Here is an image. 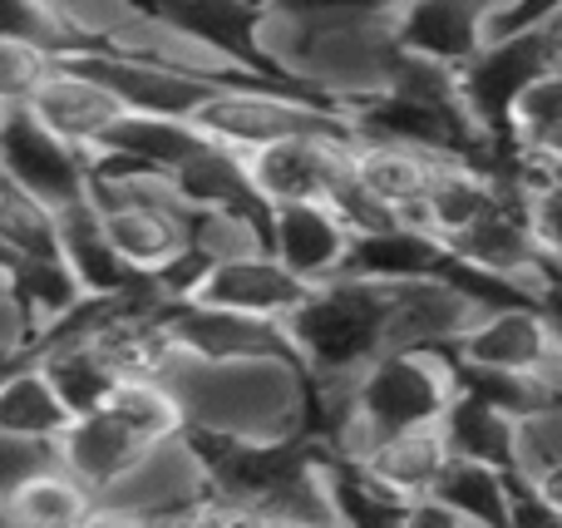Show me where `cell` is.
Returning a JSON list of instances; mask_svg holds the SVG:
<instances>
[{
  "mask_svg": "<svg viewBox=\"0 0 562 528\" xmlns=\"http://www.w3.org/2000/svg\"><path fill=\"white\" fill-rule=\"evenodd\" d=\"M449 247L439 243L429 227L419 223H390L375 227V233L350 237V262L346 272L370 277V282H409V277H435L445 272Z\"/></svg>",
  "mask_w": 562,
  "mask_h": 528,
  "instance_id": "cell-25",
  "label": "cell"
},
{
  "mask_svg": "<svg viewBox=\"0 0 562 528\" xmlns=\"http://www.w3.org/2000/svg\"><path fill=\"white\" fill-rule=\"evenodd\" d=\"M75 420V411L65 405V395L55 391V381L45 375V366L35 361V346L20 351L15 361L0 371V435L25 445H55L65 435V425Z\"/></svg>",
  "mask_w": 562,
  "mask_h": 528,
  "instance_id": "cell-23",
  "label": "cell"
},
{
  "mask_svg": "<svg viewBox=\"0 0 562 528\" xmlns=\"http://www.w3.org/2000/svg\"><path fill=\"white\" fill-rule=\"evenodd\" d=\"M10 361H15V356H0V371H5V366H10Z\"/></svg>",
  "mask_w": 562,
  "mask_h": 528,
  "instance_id": "cell-45",
  "label": "cell"
},
{
  "mask_svg": "<svg viewBox=\"0 0 562 528\" xmlns=\"http://www.w3.org/2000/svg\"><path fill=\"white\" fill-rule=\"evenodd\" d=\"M164 381L173 385L193 430L233 440H286L306 435V371L291 356H247V361H198L173 351Z\"/></svg>",
  "mask_w": 562,
  "mask_h": 528,
  "instance_id": "cell-2",
  "label": "cell"
},
{
  "mask_svg": "<svg viewBox=\"0 0 562 528\" xmlns=\"http://www.w3.org/2000/svg\"><path fill=\"white\" fill-rule=\"evenodd\" d=\"M548 59H558V55L548 45L543 25H538V30H518V35H488L484 49H474L459 65V104H464L469 124L479 128L494 164H508L514 104Z\"/></svg>",
  "mask_w": 562,
  "mask_h": 528,
  "instance_id": "cell-6",
  "label": "cell"
},
{
  "mask_svg": "<svg viewBox=\"0 0 562 528\" xmlns=\"http://www.w3.org/2000/svg\"><path fill=\"white\" fill-rule=\"evenodd\" d=\"M439 158L445 154H435V148L405 144V138H380V134H356V148H350L356 178L385 207H395L405 223H419V203L429 193V178H435Z\"/></svg>",
  "mask_w": 562,
  "mask_h": 528,
  "instance_id": "cell-21",
  "label": "cell"
},
{
  "mask_svg": "<svg viewBox=\"0 0 562 528\" xmlns=\"http://www.w3.org/2000/svg\"><path fill=\"white\" fill-rule=\"evenodd\" d=\"M168 332H173L178 351L198 356V361H247V356H291L296 361L281 322L243 316L227 306L168 302Z\"/></svg>",
  "mask_w": 562,
  "mask_h": 528,
  "instance_id": "cell-12",
  "label": "cell"
},
{
  "mask_svg": "<svg viewBox=\"0 0 562 528\" xmlns=\"http://www.w3.org/2000/svg\"><path fill=\"white\" fill-rule=\"evenodd\" d=\"M543 35H548V45H553V55L562 59V10H558V15L543 25Z\"/></svg>",
  "mask_w": 562,
  "mask_h": 528,
  "instance_id": "cell-43",
  "label": "cell"
},
{
  "mask_svg": "<svg viewBox=\"0 0 562 528\" xmlns=\"http://www.w3.org/2000/svg\"><path fill=\"white\" fill-rule=\"evenodd\" d=\"M286 15H321V10H390L395 0H272Z\"/></svg>",
  "mask_w": 562,
  "mask_h": 528,
  "instance_id": "cell-40",
  "label": "cell"
},
{
  "mask_svg": "<svg viewBox=\"0 0 562 528\" xmlns=\"http://www.w3.org/2000/svg\"><path fill=\"white\" fill-rule=\"evenodd\" d=\"M94 514H99V494L69 464H59L55 454L20 470L0 494V524L75 528V524H94Z\"/></svg>",
  "mask_w": 562,
  "mask_h": 528,
  "instance_id": "cell-17",
  "label": "cell"
},
{
  "mask_svg": "<svg viewBox=\"0 0 562 528\" xmlns=\"http://www.w3.org/2000/svg\"><path fill=\"white\" fill-rule=\"evenodd\" d=\"M488 5H494V15H498V10H504V5H508V0H488Z\"/></svg>",
  "mask_w": 562,
  "mask_h": 528,
  "instance_id": "cell-44",
  "label": "cell"
},
{
  "mask_svg": "<svg viewBox=\"0 0 562 528\" xmlns=\"http://www.w3.org/2000/svg\"><path fill=\"white\" fill-rule=\"evenodd\" d=\"M518 173H524V168H518ZM528 207H533L538 247H543L548 262L562 272V178H528Z\"/></svg>",
  "mask_w": 562,
  "mask_h": 528,
  "instance_id": "cell-35",
  "label": "cell"
},
{
  "mask_svg": "<svg viewBox=\"0 0 562 528\" xmlns=\"http://www.w3.org/2000/svg\"><path fill=\"white\" fill-rule=\"evenodd\" d=\"M89 65L109 89L119 94V104L134 109V114H168V119H193L198 104L207 94H217L223 85L213 79L183 75V69L154 65V59H134V55H114V49H79V55H65Z\"/></svg>",
  "mask_w": 562,
  "mask_h": 528,
  "instance_id": "cell-14",
  "label": "cell"
},
{
  "mask_svg": "<svg viewBox=\"0 0 562 528\" xmlns=\"http://www.w3.org/2000/svg\"><path fill=\"white\" fill-rule=\"evenodd\" d=\"M0 173L15 178L49 207H65L89 198V154L65 138H55L30 109L0 114Z\"/></svg>",
  "mask_w": 562,
  "mask_h": 528,
  "instance_id": "cell-8",
  "label": "cell"
},
{
  "mask_svg": "<svg viewBox=\"0 0 562 528\" xmlns=\"http://www.w3.org/2000/svg\"><path fill=\"white\" fill-rule=\"evenodd\" d=\"M562 464V395L518 415V474H548Z\"/></svg>",
  "mask_w": 562,
  "mask_h": 528,
  "instance_id": "cell-34",
  "label": "cell"
},
{
  "mask_svg": "<svg viewBox=\"0 0 562 528\" xmlns=\"http://www.w3.org/2000/svg\"><path fill=\"white\" fill-rule=\"evenodd\" d=\"M474 316V302L445 272L390 282V346H454Z\"/></svg>",
  "mask_w": 562,
  "mask_h": 528,
  "instance_id": "cell-19",
  "label": "cell"
},
{
  "mask_svg": "<svg viewBox=\"0 0 562 528\" xmlns=\"http://www.w3.org/2000/svg\"><path fill=\"white\" fill-rule=\"evenodd\" d=\"M395 35L415 55L459 69L494 35V5L488 0H405L395 5Z\"/></svg>",
  "mask_w": 562,
  "mask_h": 528,
  "instance_id": "cell-18",
  "label": "cell"
},
{
  "mask_svg": "<svg viewBox=\"0 0 562 528\" xmlns=\"http://www.w3.org/2000/svg\"><path fill=\"white\" fill-rule=\"evenodd\" d=\"M508 164L524 168L528 178H562V124L543 128V134L528 138V144H518L514 154H508Z\"/></svg>",
  "mask_w": 562,
  "mask_h": 528,
  "instance_id": "cell-37",
  "label": "cell"
},
{
  "mask_svg": "<svg viewBox=\"0 0 562 528\" xmlns=\"http://www.w3.org/2000/svg\"><path fill=\"white\" fill-rule=\"evenodd\" d=\"M528 480H533L538 490L548 494V504L562 514V464H558V470H548V474H528Z\"/></svg>",
  "mask_w": 562,
  "mask_h": 528,
  "instance_id": "cell-41",
  "label": "cell"
},
{
  "mask_svg": "<svg viewBox=\"0 0 562 528\" xmlns=\"http://www.w3.org/2000/svg\"><path fill=\"white\" fill-rule=\"evenodd\" d=\"M262 55L286 85L340 104L350 114L380 94L400 59L395 5L390 10H321V15H286L272 10L262 30Z\"/></svg>",
  "mask_w": 562,
  "mask_h": 528,
  "instance_id": "cell-1",
  "label": "cell"
},
{
  "mask_svg": "<svg viewBox=\"0 0 562 528\" xmlns=\"http://www.w3.org/2000/svg\"><path fill=\"white\" fill-rule=\"evenodd\" d=\"M395 5H405V0H395Z\"/></svg>",
  "mask_w": 562,
  "mask_h": 528,
  "instance_id": "cell-46",
  "label": "cell"
},
{
  "mask_svg": "<svg viewBox=\"0 0 562 528\" xmlns=\"http://www.w3.org/2000/svg\"><path fill=\"white\" fill-rule=\"evenodd\" d=\"M350 148L356 138H330V134H301L267 144L247 154V173H252L257 193L272 203H301V198H321L326 203L336 183L350 173Z\"/></svg>",
  "mask_w": 562,
  "mask_h": 528,
  "instance_id": "cell-9",
  "label": "cell"
},
{
  "mask_svg": "<svg viewBox=\"0 0 562 528\" xmlns=\"http://www.w3.org/2000/svg\"><path fill=\"white\" fill-rule=\"evenodd\" d=\"M45 445H25V440H10V435H0V494H5V484L15 480L20 470H30L35 460H45Z\"/></svg>",
  "mask_w": 562,
  "mask_h": 528,
  "instance_id": "cell-39",
  "label": "cell"
},
{
  "mask_svg": "<svg viewBox=\"0 0 562 528\" xmlns=\"http://www.w3.org/2000/svg\"><path fill=\"white\" fill-rule=\"evenodd\" d=\"M203 138L207 134L193 124V119L134 114V109H124V114H119L114 124L104 128L99 148H109V154H124V158H138V164H148V168H164V173H173V168L183 164V158L193 154Z\"/></svg>",
  "mask_w": 562,
  "mask_h": 528,
  "instance_id": "cell-28",
  "label": "cell"
},
{
  "mask_svg": "<svg viewBox=\"0 0 562 528\" xmlns=\"http://www.w3.org/2000/svg\"><path fill=\"white\" fill-rule=\"evenodd\" d=\"M390 282L340 272L326 282H311L301 306L286 316V341L296 351L301 371L316 381H350L380 351H390Z\"/></svg>",
  "mask_w": 562,
  "mask_h": 528,
  "instance_id": "cell-4",
  "label": "cell"
},
{
  "mask_svg": "<svg viewBox=\"0 0 562 528\" xmlns=\"http://www.w3.org/2000/svg\"><path fill=\"white\" fill-rule=\"evenodd\" d=\"M0 257H59V207L0 173Z\"/></svg>",
  "mask_w": 562,
  "mask_h": 528,
  "instance_id": "cell-31",
  "label": "cell"
},
{
  "mask_svg": "<svg viewBox=\"0 0 562 528\" xmlns=\"http://www.w3.org/2000/svg\"><path fill=\"white\" fill-rule=\"evenodd\" d=\"M548 316H553V326H558V341H562V282L553 287V292H548Z\"/></svg>",
  "mask_w": 562,
  "mask_h": 528,
  "instance_id": "cell-42",
  "label": "cell"
},
{
  "mask_svg": "<svg viewBox=\"0 0 562 528\" xmlns=\"http://www.w3.org/2000/svg\"><path fill=\"white\" fill-rule=\"evenodd\" d=\"M321 470H326V490H330L336 524H405L409 499L390 490L385 480H375L356 454L326 450L321 454Z\"/></svg>",
  "mask_w": 562,
  "mask_h": 528,
  "instance_id": "cell-29",
  "label": "cell"
},
{
  "mask_svg": "<svg viewBox=\"0 0 562 528\" xmlns=\"http://www.w3.org/2000/svg\"><path fill=\"white\" fill-rule=\"evenodd\" d=\"M454 356L494 371H533L562 395V341L543 302H504L479 312L454 341Z\"/></svg>",
  "mask_w": 562,
  "mask_h": 528,
  "instance_id": "cell-7",
  "label": "cell"
},
{
  "mask_svg": "<svg viewBox=\"0 0 562 528\" xmlns=\"http://www.w3.org/2000/svg\"><path fill=\"white\" fill-rule=\"evenodd\" d=\"M449 435H445V420H429V425H409V430H390L380 440H370L366 450L356 454L375 480H385L395 494L405 499H419L429 494V484L439 480L449 460Z\"/></svg>",
  "mask_w": 562,
  "mask_h": 528,
  "instance_id": "cell-26",
  "label": "cell"
},
{
  "mask_svg": "<svg viewBox=\"0 0 562 528\" xmlns=\"http://www.w3.org/2000/svg\"><path fill=\"white\" fill-rule=\"evenodd\" d=\"M562 10V0H508L494 15V35H518V30H538L548 25Z\"/></svg>",
  "mask_w": 562,
  "mask_h": 528,
  "instance_id": "cell-38",
  "label": "cell"
},
{
  "mask_svg": "<svg viewBox=\"0 0 562 528\" xmlns=\"http://www.w3.org/2000/svg\"><path fill=\"white\" fill-rule=\"evenodd\" d=\"M449 450L469 454V460H488L498 470H518V415L498 411V405L479 401V395H454L445 411Z\"/></svg>",
  "mask_w": 562,
  "mask_h": 528,
  "instance_id": "cell-30",
  "label": "cell"
},
{
  "mask_svg": "<svg viewBox=\"0 0 562 528\" xmlns=\"http://www.w3.org/2000/svg\"><path fill=\"white\" fill-rule=\"evenodd\" d=\"M0 35H35L65 55V40H59L55 15H49L45 0H0Z\"/></svg>",
  "mask_w": 562,
  "mask_h": 528,
  "instance_id": "cell-36",
  "label": "cell"
},
{
  "mask_svg": "<svg viewBox=\"0 0 562 528\" xmlns=\"http://www.w3.org/2000/svg\"><path fill=\"white\" fill-rule=\"evenodd\" d=\"M25 109L55 138L85 148V154H94L104 128L124 114L114 89H109L89 65H79V59H55V69L40 79V89L25 99Z\"/></svg>",
  "mask_w": 562,
  "mask_h": 528,
  "instance_id": "cell-11",
  "label": "cell"
},
{
  "mask_svg": "<svg viewBox=\"0 0 562 528\" xmlns=\"http://www.w3.org/2000/svg\"><path fill=\"white\" fill-rule=\"evenodd\" d=\"M435 499L464 519V528H508V494H514V470H498L488 460L449 454L439 480L429 484Z\"/></svg>",
  "mask_w": 562,
  "mask_h": 528,
  "instance_id": "cell-27",
  "label": "cell"
},
{
  "mask_svg": "<svg viewBox=\"0 0 562 528\" xmlns=\"http://www.w3.org/2000/svg\"><path fill=\"white\" fill-rule=\"evenodd\" d=\"M498 173H504V164L469 158V154H445L435 168V178H429L425 203H419V227H429L439 243L464 233V227L488 207V198L498 193Z\"/></svg>",
  "mask_w": 562,
  "mask_h": 528,
  "instance_id": "cell-24",
  "label": "cell"
},
{
  "mask_svg": "<svg viewBox=\"0 0 562 528\" xmlns=\"http://www.w3.org/2000/svg\"><path fill=\"white\" fill-rule=\"evenodd\" d=\"M459 395L454 346H390L346 385V420L326 450L360 454L370 440L445 420Z\"/></svg>",
  "mask_w": 562,
  "mask_h": 528,
  "instance_id": "cell-3",
  "label": "cell"
},
{
  "mask_svg": "<svg viewBox=\"0 0 562 528\" xmlns=\"http://www.w3.org/2000/svg\"><path fill=\"white\" fill-rule=\"evenodd\" d=\"M306 292H311V282H301L291 267H281V257L272 247H247V252L217 257L207 267L193 302L227 306V312H243V316H262V322H286Z\"/></svg>",
  "mask_w": 562,
  "mask_h": 528,
  "instance_id": "cell-10",
  "label": "cell"
},
{
  "mask_svg": "<svg viewBox=\"0 0 562 528\" xmlns=\"http://www.w3.org/2000/svg\"><path fill=\"white\" fill-rule=\"evenodd\" d=\"M173 188L183 193L188 207H203V213H243L262 227H267V213H272L267 198L257 193L252 173H247V154L217 144V138H203L173 168Z\"/></svg>",
  "mask_w": 562,
  "mask_h": 528,
  "instance_id": "cell-22",
  "label": "cell"
},
{
  "mask_svg": "<svg viewBox=\"0 0 562 528\" xmlns=\"http://www.w3.org/2000/svg\"><path fill=\"white\" fill-rule=\"evenodd\" d=\"M138 5L164 15L168 25L188 30V35L207 40L213 49L233 55L237 65L257 69V75H267V79H281L262 55V30L277 10L272 0H138ZM281 85H286V79H281Z\"/></svg>",
  "mask_w": 562,
  "mask_h": 528,
  "instance_id": "cell-15",
  "label": "cell"
},
{
  "mask_svg": "<svg viewBox=\"0 0 562 528\" xmlns=\"http://www.w3.org/2000/svg\"><path fill=\"white\" fill-rule=\"evenodd\" d=\"M553 124H562V59H548V65L528 79L524 94H518L514 124H508V154Z\"/></svg>",
  "mask_w": 562,
  "mask_h": 528,
  "instance_id": "cell-33",
  "label": "cell"
},
{
  "mask_svg": "<svg viewBox=\"0 0 562 528\" xmlns=\"http://www.w3.org/2000/svg\"><path fill=\"white\" fill-rule=\"evenodd\" d=\"M158 445L164 440H148V435L134 430V425L119 420L114 411L94 405V411H79L75 420L65 425V435L49 445V454H55L59 464H69L94 494H104L109 484H119L148 450H158Z\"/></svg>",
  "mask_w": 562,
  "mask_h": 528,
  "instance_id": "cell-16",
  "label": "cell"
},
{
  "mask_svg": "<svg viewBox=\"0 0 562 528\" xmlns=\"http://www.w3.org/2000/svg\"><path fill=\"white\" fill-rule=\"evenodd\" d=\"M59 49L35 35H0V114L25 109V99L40 89V79L55 69Z\"/></svg>",
  "mask_w": 562,
  "mask_h": 528,
  "instance_id": "cell-32",
  "label": "cell"
},
{
  "mask_svg": "<svg viewBox=\"0 0 562 528\" xmlns=\"http://www.w3.org/2000/svg\"><path fill=\"white\" fill-rule=\"evenodd\" d=\"M267 247L301 282H326V277L346 272L350 262V227L321 198L272 203V213H267Z\"/></svg>",
  "mask_w": 562,
  "mask_h": 528,
  "instance_id": "cell-13",
  "label": "cell"
},
{
  "mask_svg": "<svg viewBox=\"0 0 562 528\" xmlns=\"http://www.w3.org/2000/svg\"><path fill=\"white\" fill-rule=\"evenodd\" d=\"M59 257H65L69 277L79 282L85 296H134L154 287L114 252V243L104 233V217H99V207L89 198L59 207Z\"/></svg>",
  "mask_w": 562,
  "mask_h": 528,
  "instance_id": "cell-20",
  "label": "cell"
},
{
  "mask_svg": "<svg viewBox=\"0 0 562 528\" xmlns=\"http://www.w3.org/2000/svg\"><path fill=\"white\" fill-rule=\"evenodd\" d=\"M193 124L207 138L237 148V154H257L281 138L301 134H330V138H356V119L340 104L306 94L296 85H277V79H247V85H223L198 104Z\"/></svg>",
  "mask_w": 562,
  "mask_h": 528,
  "instance_id": "cell-5",
  "label": "cell"
}]
</instances>
